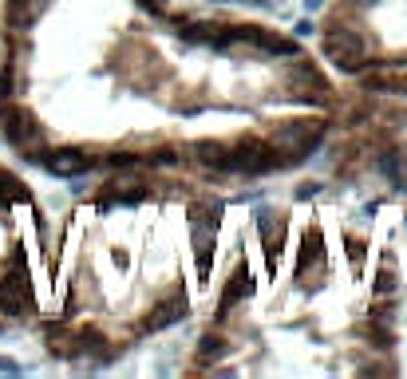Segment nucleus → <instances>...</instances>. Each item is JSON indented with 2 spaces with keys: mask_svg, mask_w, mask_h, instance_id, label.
I'll list each match as a JSON object with an SVG mask.
<instances>
[{
  "mask_svg": "<svg viewBox=\"0 0 407 379\" xmlns=\"http://www.w3.org/2000/svg\"><path fill=\"white\" fill-rule=\"evenodd\" d=\"M344 83L269 16L206 0H0V143L51 182L305 170Z\"/></svg>",
  "mask_w": 407,
  "mask_h": 379,
  "instance_id": "obj_1",
  "label": "nucleus"
},
{
  "mask_svg": "<svg viewBox=\"0 0 407 379\" xmlns=\"http://www.w3.org/2000/svg\"><path fill=\"white\" fill-rule=\"evenodd\" d=\"M281 182V178H277ZM237 213L182 376H404L407 261L336 197L281 190Z\"/></svg>",
  "mask_w": 407,
  "mask_h": 379,
  "instance_id": "obj_2",
  "label": "nucleus"
},
{
  "mask_svg": "<svg viewBox=\"0 0 407 379\" xmlns=\"http://www.w3.org/2000/svg\"><path fill=\"white\" fill-rule=\"evenodd\" d=\"M234 190L174 170L72 178L51 209L48 296L32 340L51 367L103 376L190 336L234 237Z\"/></svg>",
  "mask_w": 407,
  "mask_h": 379,
  "instance_id": "obj_3",
  "label": "nucleus"
},
{
  "mask_svg": "<svg viewBox=\"0 0 407 379\" xmlns=\"http://www.w3.org/2000/svg\"><path fill=\"white\" fill-rule=\"evenodd\" d=\"M309 170L333 186L336 202L395 237V221L407 209V99L344 83L336 127Z\"/></svg>",
  "mask_w": 407,
  "mask_h": 379,
  "instance_id": "obj_4",
  "label": "nucleus"
},
{
  "mask_svg": "<svg viewBox=\"0 0 407 379\" xmlns=\"http://www.w3.org/2000/svg\"><path fill=\"white\" fill-rule=\"evenodd\" d=\"M51 209L20 162L0 159V340L32 336L48 296Z\"/></svg>",
  "mask_w": 407,
  "mask_h": 379,
  "instance_id": "obj_5",
  "label": "nucleus"
},
{
  "mask_svg": "<svg viewBox=\"0 0 407 379\" xmlns=\"http://www.w3.org/2000/svg\"><path fill=\"white\" fill-rule=\"evenodd\" d=\"M312 48L336 79L407 99V0H328Z\"/></svg>",
  "mask_w": 407,
  "mask_h": 379,
  "instance_id": "obj_6",
  "label": "nucleus"
},
{
  "mask_svg": "<svg viewBox=\"0 0 407 379\" xmlns=\"http://www.w3.org/2000/svg\"><path fill=\"white\" fill-rule=\"evenodd\" d=\"M289 32H293L296 40H305V44H312V36H317V16H293L289 20Z\"/></svg>",
  "mask_w": 407,
  "mask_h": 379,
  "instance_id": "obj_7",
  "label": "nucleus"
},
{
  "mask_svg": "<svg viewBox=\"0 0 407 379\" xmlns=\"http://www.w3.org/2000/svg\"><path fill=\"white\" fill-rule=\"evenodd\" d=\"M328 8V0H301V13L305 16H321Z\"/></svg>",
  "mask_w": 407,
  "mask_h": 379,
  "instance_id": "obj_8",
  "label": "nucleus"
}]
</instances>
